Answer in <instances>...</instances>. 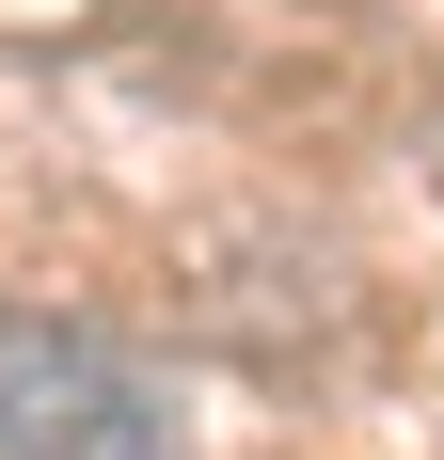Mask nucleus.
Returning a JSON list of instances; mask_svg holds the SVG:
<instances>
[{"instance_id":"1","label":"nucleus","mask_w":444,"mask_h":460,"mask_svg":"<svg viewBox=\"0 0 444 460\" xmlns=\"http://www.w3.org/2000/svg\"><path fill=\"white\" fill-rule=\"evenodd\" d=\"M0 460H175V429L111 349H80L48 318H0Z\"/></svg>"}]
</instances>
